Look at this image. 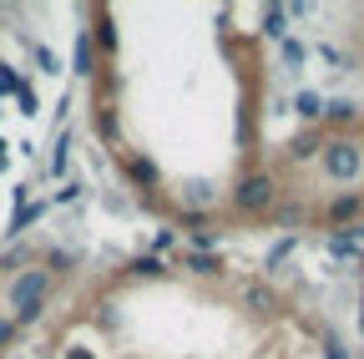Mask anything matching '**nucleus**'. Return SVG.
Wrapping results in <instances>:
<instances>
[{
  "label": "nucleus",
  "mask_w": 364,
  "mask_h": 359,
  "mask_svg": "<svg viewBox=\"0 0 364 359\" xmlns=\"http://www.w3.org/2000/svg\"><path fill=\"white\" fill-rule=\"evenodd\" d=\"M324 172L334 177V183H354V177L364 172V147L354 142V137H329V147H324Z\"/></svg>",
  "instance_id": "1"
},
{
  "label": "nucleus",
  "mask_w": 364,
  "mask_h": 359,
  "mask_svg": "<svg viewBox=\"0 0 364 359\" xmlns=\"http://www.w3.org/2000/svg\"><path fill=\"white\" fill-rule=\"evenodd\" d=\"M233 208H238V213H268V208H273V177H268V172H248V177H238Z\"/></svg>",
  "instance_id": "2"
},
{
  "label": "nucleus",
  "mask_w": 364,
  "mask_h": 359,
  "mask_svg": "<svg viewBox=\"0 0 364 359\" xmlns=\"http://www.w3.org/2000/svg\"><path fill=\"white\" fill-rule=\"evenodd\" d=\"M46 289H51V274H46V268H31V274H21V279L11 284V304H16V309H21V304H41Z\"/></svg>",
  "instance_id": "3"
},
{
  "label": "nucleus",
  "mask_w": 364,
  "mask_h": 359,
  "mask_svg": "<svg viewBox=\"0 0 364 359\" xmlns=\"http://www.w3.org/2000/svg\"><path fill=\"white\" fill-rule=\"evenodd\" d=\"M359 213H364V193H339L329 208H324V218H329V228H354V223H359Z\"/></svg>",
  "instance_id": "4"
},
{
  "label": "nucleus",
  "mask_w": 364,
  "mask_h": 359,
  "mask_svg": "<svg viewBox=\"0 0 364 359\" xmlns=\"http://www.w3.org/2000/svg\"><path fill=\"white\" fill-rule=\"evenodd\" d=\"M329 147V132H318V127H304L299 137H289V162H309V157H324Z\"/></svg>",
  "instance_id": "5"
},
{
  "label": "nucleus",
  "mask_w": 364,
  "mask_h": 359,
  "mask_svg": "<svg viewBox=\"0 0 364 359\" xmlns=\"http://www.w3.org/2000/svg\"><path fill=\"white\" fill-rule=\"evenodd\" d=\"M243 309L258 314V319H268V314H279V294H273L263 279H253V284H243Z\"/></svg>",
  "instance_id": "6"
},
{
  "label": "nucleus",
  "mask_w": 364,
  "mask_h": 359,
  "mask_svg": "<svg viewBox=\"0 0 364 359\" xmlns=\"http://www.w3.org/2000/svg\"><path fill=\"white\" fill-rule=\"evenodd\" d=\"M122 172L132 177V188H142V193H157V167L147 157H122Z\"/></svg>",
  "instance_id": "7"
},
{
  "label": "nucleus",
  "mask_w": 364,
  "mask_h": 359,
  "mask_svg": "<svg viewBox=\"0 0 364 359\" xmlns=\"http://www.w3.org/2000/svg\"><path fill=\"white\" fill-rule=\"evenodd\" d=\"M46 213V203H16V213H11V228H6V238H21L31 223Z\"/></svg>",
  "instance_id": "8"
},
{
  "label": "nucleus",
  "mask_w": 364,
  "mask_h": 359,
  "mask_svg": "<svg viewBox=\"0 0 364 359\" xmlns=\"http://www.w3.org/2000/svg\"><path fill=\"white\" fill-rule=\"evenodd\" d=\"M294 248H299V238H294V233H284L279 243H273V248H268V258H263V268H268V274H284V263L294 258Z\"/></svg>",
  "instance_id": "9"
},
{
  "label": "nucleus",
  "mask_w": 364,
  "mask_h": 359,
  "mask_svg": "<svg viewBox=\"0 0 364 359\" xmlns=\"http://www.w3.org/2000/svg\"><path fill=\"white\" fill-rule=\"evenodd\" d=\"M182 263H188L198 279H223V258H218V253H193V248H188V258H182Z\"/></svg>",
  "instance_id": "10"
},
{
  "label": "nucleus",
  "mask_w": 364,
  "mask_h": 359,
  "mask_svg": "<svg viewBox=\"0 0 364 359\" xmlns=\"http://www.w3.org/2000/svg\"><path fill=\"white\" fill-rule=\"evenodd\" d=\"M127 274H132V279H162V274H167V263H162L157 253H142V258H132V263H127Z\"/></svg>",
  "instance_id": "11"
},
{
  "label": "nucleus",
  "mask_w": 364,
  "mask_h": 359,
  "mask_svg": "<svg viewBox=\"0 0 364 359\" xmlns=\"http://www.w3.org/2000/svg\"><path fill=\"white\" fill-rule=\"evenodd\" d=\"M76 76H91V71H97V46H91V36L81 31L76 36V66H71Z\"/></svg>",
  "instance_id": "12"
},
{
  "label": "nucleus",
  "mask_w": 364,
  "mask_h": 359,
  "mask_svg": "<svg viewBox=\"0 0 364 359\" xmlns=\"http://www.w3.org/2000/svg\"><path fill=\"white\" fill-rule=\"evenodd\" d=\"M263 36H273V41L289 36V11H284V6H268V11H263Z\"/></svg>",
  "instance_id": "13"
},
{
  "label": "nucleus",
  "mask_w": 364,
  "mask_h": 359,
  "mask_svg": "<svg viewBox=\"0 0 364 359\" xmlns=\"http://www.w3.org/2000/svg\"><path fill=\"white\" fill-rule=\"evenodd\" d=\"M324 122L329 127H349V122H359V107L354 102H324Z\"/></svg>",
  "instance_id": "14"
},
{
  "label": "nucleus",
  "mask_w": 364,
  "mask_h": 359,
  "mask_svg": "<svg viewBox=\"0 0 364 359\" xmlns=\"http://www.w3.org/2000/svg\"><path fill=\"white\" fill-rule=\"evenodd\" d=\"M304 56H309L304 41H294V36H284V41H279V61H284L289 71H299V66H304Z\"/></svg>",
  "instance_id": "15"
},
{
  "label": "nucleus",
  "mask_w": 364,
  "mask_h": 359,
  "mask_svg": "<svg viewBox=\"0 0 364 359\" xmlns=\"http://www.w3.org/2000/svg\"><path fill=\"white\" fill-rule=\"evenodd\" d=\"M294 112H299L304 122H318V117H324V97H318V92H299V97H294Z\"/></svg>",
  "instance_id": "16"
},
{
  "label": "nucleus",
  "mask_w": 364,
  "mask_h": 359,
  "mask_svg": "<svg viewBox=\"0 0 364 359\" xmlns=\"http://www.w3.org/2000/svg\"><path fill=\"white\" fill-rule=\"evenodd\" d=\"M329 253H334V258H364L359 243H354L349 233H329Z\"/></svg>",
  "instance_id": "17"
},
{
  "label": "nucleus",
  "mask_w": 364,
  "mask_h": 359,
  "mask_svg": "<svg viewBox=\"0 0 364 359\" xmlns=\"http://www.w3.org/2000/svg\"><path fill=\"white\" fill-rule=\"evenodd\" d=\"M31 56H36V66H41L46 76H56V71H61V61H56V51H51V46H41V41H36V46H31Z\"/></svg>",
  "instance_id": "18"
},
{
  "label": "nucleus",
  "mask_w": 364,
  "mask_h": 359,
  "mask_svg": "<svg viewBox=\"0 0 364 359\" xmlns=\"http://www.w3.org/2000/svg\"><path fill=\"white\" fill-rule=\"evenodd\" d=\"M66 152H71V132H61V137H56V152H51V177H61V172H66Z\"/></svg>",
  "instance_id": "19"
},
{
  "label": "nucleus",
  "mask_w": 364,
  "mask_h": 359,
  "mask_svg": "<svg viewBox=\"0 0 364 359\" xmlns=\"http://www.w3.org/2000/svg\"><path fill=\"white\" fill-rule=\"evenodd\" d=\"M213 198H218V193H213L208 183H188V208H213Z\"/></svg>",
  "instance_id": "20"
},
{
  "label": "nucleus",
  "mask_w": 364,
  "mask_h": 359,
  "mask_svg": "<svg viewBox=\"0 0 364 359\" xmlns=\"http://www.w3.org/2000/svg\"><path fill=\"white\" fill-rule=\"evenodd\" d=\"M324 359H354V354H349V344H344V339H339L334 329L324 334Z\"/></svg>",
  "instance_id": "21"
},
{
  "label": "nucleus",
  "mask_w": 364,
  "mask_h": 359,
  "mask_svg": "<svg viewBox=\"0 0 364 359\" xmlns=\"http://www.w3.org/2000/svg\"><path fill=\"white\" fill-rule=\"evenodd\" d=\"M41 314H46V304H21V309H16V329H26V324H36V319H41Z\"/></svg>",
  "instance_id": "22"
},
{
  "label": "nucleus",
  "mask_w": 364,
  "mask_h": 359,
  "mask_svg": "<svg viewBox=\"0 0 364 359\" xmlns=\"http://www.w3.org/2000/svg\"><path fill=\"white\" fill-rule=\"evenodd\" d=\"M16 92H21V76L11 66H0V97H16Z\"/></svg>",
  "instance_id": "23"
},
{
  "label": "nucleus",
  "mask_w": 364,
  "mask_h": 359,
  "mask_svg": "<svg viewBox=\"0 0 364 359\" xmlns=\"http://www.w3.org/2000/svg\"><path fill=\"white\" fill-rule=\"evenodd\" d=\"M16 107H21L26 117H36V107H41V97L31 92V86H21V92H16Z\"/></svg>",
  "instance_id": "24"
},
{
  "label": "nucleus",
  "mask_w": 364,
  "mask_h": 359,
  "mask_svg": "<svg viewBox=\"0 0 364 359\" xmlns=\"http://www.w3.org/2000/svg\"><path fill=\"white\" fill-rule=\"evenodd\" d=\"M304 223V208L294 203V208H279V228H299Z\"/></svg>",
  "instance_id": "25"
},
{
  "label": "nucleus",
  "mask_w": 364,
  "mask_h": 359,
  "mask_svg": "<svg viewBox=\"0 0 364 359\" xmlns=\"http://www.w3.org/2000/svg\"><path fill=\"white\" fill-rule=\"evenodd\" d=\"M172 243H177V233H172V228H162V233H157V238H152V253H157V258H162V253H167V248H172Z\"/></svg>",
  "instance_id": "26"
},
{
  "label": "nucleus",
  "mask_w": 364,
  "mask_h": 359,
  "mask_svg": "<svg viewBox=\"0 0 364 359\" xmlns=\"http://www.w3.org/2000/svg\"><path fill=\"white\" fill-rule=\"evenodd\" d=\"M97 46H102V51H117V31H112V26H97Z\"/></svg>",
  "instance_id": "27"
},
{
  "label": "nucleus",
  "mask_w": 364,
  "mask_h": 359,
  "mask_svg": "<svg viewBox=\"0 0 364 359\" xmlns=\"http://www.w3.org/2000/svg\"><path fill=\"white\" fill-rule=\"evenodd\" d=\"M46 263H51V268H71V253H66V248H51V253H46Z\"/></svg>",
  "instance_id": "28"
},
{
  "label": "nucleus",
  "mask_w": 364,
  "mask_h": 359,
  "mask_svg": "<svg viewBox=\"0 0 364 359\" xmlns=\"http://www.w3.org/2000/svg\"><path fill=\"white\" fill-rule=\"evenodd\" d=\"M11 339H16V319H0V349H6Z\"/></svg>",
  "instance_id": "29"
},
{
  "label": "nucleus",
  "mask_w": 364,
  "mask_h": 359,
  "mask_svg": "<svg viewBox=\"0 0 364 359\" xmlns=\"http://www.w3.org/2000/svg\"><path fill=\"white\" fill-rule=\"evenodd\" d=\"M66 359H91V354H86V349H71V354H66Z\"/></svg>",
  "instance_id": "30"
},
{
  "label": "nucleus",
  "mask_w": 364,
  "mask_h": 359,
  "mask_svg": "<svg viewBox=\"0 0 364 359\" xmlns=\"http://www.w3.org/2000/svg\"><path fill=\"white\" fill-rule=\"evenodd\" d=\"M0 167H6V142H0Z\"/></svg>",
  "instance_id": "31"
}]
</instances>
